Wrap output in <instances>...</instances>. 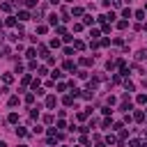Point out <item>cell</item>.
<instances>
[{
	"label": "cell",
	"instance_id": "obj_35",
	"mask_svg": "<svg viewBox=\"0 0 147 147\" xmlns=\"http://www.w3.org/2000/svg\"><path fill=\"white\" fill-rule=\"evenodd\" d=\"M25 5H28V7H30V9H32V7H34V5H37V0H25Z\"/></svg>",
	"mask_w": 147,
	"mask_h": 147
},
{
	"label": "cell",
	"instance_id": "obj_24",
	"mask_svg": "<svg viewBox=\"0 0 147 147\" xmlns=\"http://www.w3.org/2000/svg\"><path fill=\"white\" fill-rule=\"evenodd\" d=\"M117 140H115V136H106V145H115Z\"/></svg>",
	"mask_w": 147,
	"mask_h": 147
},
{
	"label": "cell",
	"instance_id": "obj_11",
	"mask_svg": "<svg viewBox=\"0 0 147 147\" xmlns=\"http://www.w3.org/2000/svg\"><path fill=\"white\" fill-rule=\"evenodd\" d=\"M16 18H18V21H28V18H30V14H28V11H18V16H16Z\"/></svg>",
	"mask_w": 147,
	"mask_h": 147
},
{
	"label": "cell",
	"instance_id": "obj_5",
	"mask_svg": "<svg viewBox=\"0 0 147 147\" xmlns=\"http://www.w3.org/2000/svg\"><path fill=\"white\" fill-rule=\"evenodd\" d=\"M117 28H119V30H126V28H129V21H126V18L117 21Z\"/></svg>",
	"mask_w": 147,
	"mask_h": 147
},
{
	"label": "cell",
	"instance_id": "obj_40",
	"mask_svg": "<svg viewBox=\"0 0 147 147\" xmlns=\"http://www.w3.org/2000/svg\"><path fill=\"white\" fill-rule=\"evenodd\" d=\"M64 147H67V145H64Z\"/></svg>",
	"mask_w": 147,
	"mask_h": 147
},
{
	"label": "cell",
	"instance_id": "obj_8",
	"mask_svg": "<svg viewBox=\"0 0 147 147\" xmlns=\"http://www.w3.org/2000/svg\"><path fill=\"white\" fill-rule=\"evenodd\" d=\"M30 83H32V76H30V74H25V76L21 78V85H30Z\"/></svg>",
	"mask_w": 147,
	"mask_h": 147
},
{
	"label": "cell",
	"instance_id": "obj_3",
	"mask_svg": "<svg viewBox=\"0 0 147 147\" xmlns=\"http://www.w3.org/2000/svg\"><path fill=\"white\" fill-rule=\"evenodd\" d=\"M74 99H76L74 94H67V96L62 99V103H64V106H71V103H74Z\"/></svg>",
	"mask_w": 147,
	"mask_h": 147
},
{
	"label": "cell",
	"instance_id": "obj_36",
	"mask_svg": "<svg viewBox=\"0 0 147 147\" xmlns=\"http://www.w3.org/2000/svg\"><path fill=\"white\" fill-rule=\"evenodd\" d=\"M113 2V7H122V0H110Z\"/></svg>",
	"mask_w": 147,
	"mask_h": 147
},
{
	"label": "cell",
	"instance_id": "obj_15",
	"mask_svg": "<svg viewBox=\"0 0 147 147\" xmlns=\"http://www.w3.org/2000/svg\"><path fill=\"white\" fill-rule=\"evenodd\" d=\"M136 101H138L140 106H142V103H147V94H138V96H136Z\"/></svg>",
	"mask_w": 147,
	"mask_h": 147
},
{
	"label": "cell",
	"instance_id": "obj_27",
	"mask_svg": "<svg viewBox=\"0 0 147 147\" xmlns=\"http://www.w3.org/2000/svg\"><path fill=\"white\" fill-rule=\"evenodd\" d=\"M99 46H110V39H108V37H103V39L99 41Z\"/></svg>",
	"mask_w": 147,
	"mask_h": 147
},
{
	"label": "cell",
	"instance_id": "obj_19",
	"mask_svg": "<svg viewBox=\"0 0 147 147\" xmlns=\"http://www.w3.org/2000/svg\"><path fill=\"white\" fill-rule=\"evenodd\" d=\"M34 55H37V51H34V48H28V53H25V57H30V60H34Z\"/></svg>",
	"mask_w": 147,
	"mask_h": 147
},
{
	"label": "cell",
	"instance_id": "obj_17",
	"mask_svg": "<svg viewBox=\"0 0 147 147\" xmlns=\"http://www.w3.org/2000/svg\"><path fill=\"white\" fill-rule=\"evenodd\" d=\"M122 16H124V18H131V16H133V11L126 7V9H122Z\"/></svg>",
	"mask_w": 147,
	"mask_h": 147
},
{
	"label": "cell",
	"instance_id": "obj_16",
	"mask_svg": "<svg viewBox=\"0 0 147 147\" xmlns=\"http://www.w3.org/2000/svg\"><path fill=\"white\" fill-rule=\"evenodd\" d=\"M16 136H18V138H25V136H28V131H25L23 126H18V129H16Z\"/></svg>",
	"mask_w": 147,
	"mask_h": 147
},
{
	"label": "cell",
	"instance_id": "obj_14",
	"mask_svg": "<svg viewBox=\"0 0 147 147\" xmlns=\"http://www.w3.org/2000/svg\"><path fill=\"white\" fill-rule=\"evenodd\" d=\"M74 48H76V51H83V48H85V44H83L80 39H76V41H74Z\"/></svg>",
	"mask_w": 147,
	"mask_h": 147
},
{
	"label": "cell",
	"instance_id": "obj_1",
	"mask_svg": "<svg viewBox=\"0 0 147 147\" xmlns=\"http://www.w3.org/2000/svg\"><path fill=\"white\" fill-rule=\"evenodd\" d=\"M55 103H57V99H55L53 94H48V96H46V108H55Z\"/></svg>",
	"mask_w": 147,
	"mask_h": 147
},
{
	"label": "cell",
	"instance_id": "obj_29",
	"mask_svg": "<svg viewBox=\"0 0 147 147\" xmlns=\"http://www.w3.org/2000/svg\"><path fill=\"white\" fill-rule=\"evenodd\" d=\"M32 101H34V92H30V94L25 96V103H32Z\"/></svg>",
	"mask_w": 147,
	"mask_h": 147
},
{
	"label": "cell",
	"instance_id": "obj_20",
	"mask_svg": "<svg viewBox=\"0 0 147 147\" xmlns=\"http://www.w3.org/2000/svg\"><path fill=\"white\" fill-rule=\"evenodd\" d=\"M64 69H67V71H71V69H76V64H74L71 60H67V62H64Z\"/></svg>",
	"mask_w": 147,
	"mask_h": 147
},
{
	"label": "cell",
	"instance_id": "obj_30",
	"mask_svg": "<svg viewBox=\"0 0 147 147\" xmlns=\"http://www.w3.org/2000/svg\"><path fill=\"white\" fill-rule=\"evenodd\" d=\"M9 106H18V96H9Z\"/></svg>",
	"mask_w": 147,
	"mask_h": 147
},
{
	"label": "cell",
	"instance_id": "obj_4",
	"mask_svg": "<svg viewBox=\"0 0 147 147\" xmlns=\"http://www.w3.org/2000/svg\"><path fill=\"white\" fill-rule=\"evenodd\" d=\"M92 23H94V18H92L90 14H85V16H83V25H92Z\"/></svg>",
	"mask_w": 147,
	"mask_h": 147
},
{
	"label": "cell",
	"instance_id": "obj_7",
	"mask_svg": "<svg viewBox=\"0 0 147 147\" xmlns=\"http://www.w3.org/2000/svg\"><path fill=\"white\" fill-rule=\"evenodd\" d=\"M2 80H5L7 85H11V83H14V76H11V74H2Z\"/></svg>",
	"mask_w": 147,
	"mask_h": 147
},
{
	"label": "cell",
	"instance_id": "obj_39",
	"mask_svg": "<svg viewBox=\"0 0 147 147\" xmlns=\"http://www.w3.org/2000/svg\"><path fill=\"white\" fill-rule=\"evenodd\" d=\"M18 147H28V145H18Z\"/></svg>",
	"mask_w": 147,
	"mask_h": 147
},
{
	"label": "cell",
	"instance_id": "obj_13",
	"mask_svg": "<svg viewBox=\"0 0 147 147\" xmlns=\"http://www.w3.org/2000/svg\"><path fill=\"white\" fill-rule=\"evenodd\" d=\"M48 32V25H37V34H46Z\"/></svg>",
	"mask_w": 147,
	"mask_h": 147
},
{
	"label": "cell",
	"instance_id": "obj_37",
	"mask_svg": "<svg viewBox=\"0 0 147 147\" xmlns=\"http://www.w3.org/2000/svg\"><path fill=\"white\" fill-rule=\"evenodd\" d=\"M0 147H7V142H2V140H0Z\"/></svg>",
	"mask_w": 147,
	"mask_h": 147
},
{
	"label": "cell",
	"instance_id": "obj_31",
	"mask_svg": "<svg viewBox=\"0 0 147 147\" xmlns=\"http://www.w3.org/2000/svg\"><path fill=\"white\" fill-rule=\"evenodd\" d=\"M30 117H32V119H37V117H39V108H32V113H30Z\"/></svg>",
	"mask_w": 147,
	"mask_h": 147
},
{
	"label": "cell",
	"instance_id": "obj_33",
	"mask_svg": "<svg viewBox=\"0 0 147 147\" xmlns=\"http://www.w3.org/2000/svg\"><path fill=\"white\" fill-rule=\"evenodd\" d=\"M51 76H53V80H55V78H60L62 74H60V69H55V71H51Z\"/></svg>",
	"mask_w": 147,
	"mask_h": 147
},
{
	"label": "cell",
	"instance_id": "obj_10",
	"mask_svg": "<svg viewBox=\"0 0 147 147\" xmlns=\"http://www.w3.org/2000/svg\"><path fill=\"white\" fill-rule=\"evenodd\" d=\"M71 16H83V7H74L71 9Z\"/></svg>",
	"mask_w": 147,
	"mask_h": 147
},
{
	"label": "cell",
	"instance_id": "obj_12",
	"mask_svg": "<svg viewBox=\"0 0 147 147\" xmlns=\"http://www.w3.org/2000/svg\"><path fill=\"white\" fill-rule=\"evenodd\" d=\"M5 25H9V28H14V25H16V16H9V18L5 21Z\"/></svg>",
	"mask_w": 147,
	"mask_h": 147
},
{
	"label": "cell",
	"instance_id": "obj_2",
	"mask_svg": "<svg viewBox=\"0 0 147 147\" xmlns=\"http://www.w3.org/2000/svg\"><path fill=\"white\" fill-rule=\"evenodd\" d=\"M136 60H138V62H142V60H147V48H140V51L136 53Z\"/></svg>",
	"mask_w": 147,
	"mask_h": 147
},
{
	"label": "cell",
	"instance_id": "obj_6",
	"mask_svg": "<svg viewBox=\"0 0 147 147\" xmlns=\"http://www.w3.org/2000/svg\"><path fill=\"white\" fill-rule=\"evenodd\" d=\"M92 62H94L92 57H80V64H83V67H92Z\"/></svg>",
	"mask_w": 147,
	"mask_h": 147
},
{
	"label": "cell",
	"instance_id": "obj_32",
	"mask_svg": "<svg viewBox=\"0 0 147 147\" xmlns=\"http://www.w3.org/2000/svg\"><path fill=\"white\" fill-rule=\"evenodd\" d=\"M136 18H140V21H142V18H145V11H142V9H138V11H136Z\"/></svg>",
	"mask_w": 147,
	"mask_h": 147
},
{
	"label": "cell",
	"instance_id": "obj_38",
	"mask_svg": "<svg viewBox=\"0 0 147 147\" xmlns=\"http://www.w3.org/2000/svg\"><path fill=\"white\" fill-rule=\"evenodd\" d=\"M64 2H74V0H64Z\"/></svg>",
	"mask_w": 147,
	"mask_h": 147
},
{
	"label": "cell",
	"instance_id": "obj_18",
	"mask_svg": "<svg viewBox=\"0 0 147 147\" xmlns=\"http://www.w3.org/2000/svg\"><path fill=\"white\" fill-rule=\"evenodd\" d=\"M39 53H41V57H48V48L41 46V44H39Z\"/></svg>",
	"mask_w": 147,
	"mask_h": 147
},
{
	"label": "cell",
	"instance_id": "obj_25",
	"mask_svg": "<svg viewBox=\"0 0 147 147\" xmlns=\"http://www.w3.org/2000/svg\"><path fill=\"white\" fill-rule=\"evenodd\" d=\"M2 11H11V2H2Z\"/></svg>",
	"mask_w": 147,
	"mask_h": 147
},
{
	"label": "cell",
	"instance_id": "obj_9",
	"mask_svg": "<svg viewBox=\"0 0 147 147\" xmlns=\"http://www.w3.org/2000/svg\"><path fill=\"white\" fill-rule=\"evenodd\" d=\"M133 119H136V122H145V113H142V110H138V113L133 115Z\"/></svg>",
	"mask_w": 147,
	"mask_h": 147
},
{
	"label": "cell",
	"instance_id": "obj_23",
	"mask_svg": "<svg viewBox=\"0 0 147 147\" xmlns=\"http://www.w3.org/2000/svg\"><path fill=\"white\" fill-rule=\"evenodd\" d=\"M106 67H108V69H110V71H113V69H115V67H117V62H115V60H108V62H106Z\"/></svg>",
	"mask_w": 147,
	"mask_h": 147
},
{
	"label": "cell",
	"instance_id": "obj_26",
	"mask_svg": "<svg viewBox=\"0 0 147 147\" xmlns=\"http://www.w3.org/2000/svg\"><path fill=\"white\" fill-rule=\"evenodd\" d=\"M48 23H51V25H57V16H55V14H53V16H48Z\"/></svg>",
	"mask_w": 147,
	"mask_h": 147
},
{
	"label": "cell",
	"instance_id": "obj_28",
	"mask_svg": "<svg viewBox=\"0 0 147 147\" xmlns=\"http://www.w3.org/2000/svg\"><path fill=\"white\" fill-rule=\"evenodd\" d=\"M46 74H48L46 67H39V69H37V76H46Z\"/></svg>",
	"mask_w": 147,
	"mask_h": 147
},
{
	"label": "cell",
	"instance_id": "obj_34",
	"mask_svg": "<svg viewBox=\"0 0 147 147\" xmlns=\"http://www.w3.org/2000/svg\"><path fill=\"white\" fill-rule=\"evenodd\" d=\"M101 113H103V115H106V117H108V115H113V110H110V108H108V106H106V108H101Z\"/></svg>",
	"mask_w": 147,
	"mask_h": 147
},
{
	"label": "cell",
	"instance_id": "obj_22",
	"mask_svg": "<svg viewBox=\"0 0 147 147\" xmlns=\"http://www.w3.org/2000/svg\"><path fill=\"white\" fill-rule=\"evenodd\" d=\"M7 119H9L11 124H16V122H18V115H16V113H9V117H7Z\"/></svg>",
	"mask_w": 147,
	"mask_h": 147
},
{
	"label": "cell",
	"instance_id": "obj_21",
	"mask_svg": "<svg viewBox=\"0 0 147 147\" xmlns=\"http://www.w3.org/2000/svg\"><path fill=\"white\" fill-rule=\"evenodd\" d=\"M124 87H126V92H133V90H136V85H133L131 80H126V83H124Z\"/></svg>",
	"mask_w": 147,
	"mask_h": 147
}]
</instances>
